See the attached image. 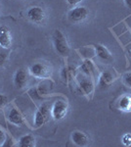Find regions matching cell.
Masks as SVG:
<instances>
[{"label":"cell","mask_w":131,"mask_h":147,"mask_svg":"<svg viewBox=\"0 0 131 147\" xmlns=\"http://www.w3.org/2000/svg\"><path fill=\"white\" fill-rule=\"evenodd\" d=\"M52 40H53V45L55 51L62 57L69 56L71 51L70 45H69L67 36L63 34V32L60 30H55L52 35Z\"/></svg>","instance_id":"cell-1"},{"label":"cell","mask_w":131,"mask_h":147,"mask_svg":"<svg viewBox=\"0 0 131 147\" xmlns=\"http://www.w3.org/2000/svg\"><path fill=\"white\" fill-rule=\"evenodd\" d=\"M78 88H79L80 92L83 94V95H92L93 92H94V82L91 78L87 77V78H83V79L80 80L79 84H78Z\"/></svg>","instance_id":"cell-11"},{"label":"cell","mask_w":131,"mask_h":147,"mask_svg":"<svg viewBox=\"0 0 131 147\" xmlns=\"http://www.w3.org/2000/svg\"><path fill=\"white\" fill-rule=\"evenodd\" d=\"M69 112V104L66 100L59 99L54 102L51 108V117L55 121H62Z\"/></svg>","instance_id":"cell-3"},{"label":"cell","mask_w":131,"mask_h":147,"mask_svg":"<svg viewBox=\"0 0 131 147\" xmlns=\"http://www.w3.org/2000/svg\"><path fill=\"white\" fill-rule=\"evenodd\" d=\"M116 108L123 113H131V94H122L116 101Z\"/></svg>","instance_id":"cell-12"},{"label":"cell","mask_w":131,"mask_h":147,"mask_svg":"<svg viewBox=\"0 0 131 147\" xmlns=\"http://www.w3.org/2000/svg\"><path fill=\"white\" fill-rule=\"evenodd\" d=\"M71 141L75 145L79 147L87 146L90 143L89 136L81 130H75L71 132Z\"/></svg>","instance_id":"cell-10"},{"label":"cell","mask_w":131,"mask_h":147,"mask_svg":"<svg viewBox=\"0 0 131 147\" xmlns=\"http://www.w3.org/2000/svg\"><path fill=\"white\" fill-rule=\"evenodd\" d=\"M27 17L35 25H43L46 22V12L40 6H32L27 11Z\"/></svg>","instance_id":"cell-4"},{"label":"cell","mask_w":131,"mask_h":147,"mask_svg":"<svg viewBox=\"0 0 131 147\" xmlns=\"http://www.w3.org/2000/svg\"><path fill=\"white\" fill-rule=\"evenodd\" d=\"M8 121L11 123V124L15 125H17V127L22 125H24V123H25L24 116L17 108H12L11 110L9 111Z\"/></svg>","instance_id":"cell-14"},{"label":"cell","mask_w":131,"mask_h":147,"mask_svg":"<svg viewBox=\"0 0 131 147\" xmlns=\"http://www.w3.org/2000/svg\"><path fill=\"white\" fill-rule=\"evenodd\" d=\"M75 74H77V69L71 67V66H66L61 71V78L64 82L68 84L73 79H75Z\"/></svg>","instance_id":"cell-16"},{"label":"cell","mask_w":131,"mask_h":147,"mask_svg":"<svg viewBox=\"0 0 131 147\" xmlns=\"http://www.w3.org/2000/svg\"><path fill=\"white\" fill-rule=\"evenodd\" d=\"M8 60V54L3 53V52H0V67L4 66Z\"/></svg>","instance_id":"cell-20"},{"label":"cell","mask_w":131,"mask_h":147,"mask_svg":"<svg viewBox=\"0 0 131 147\" xmlns=\"http://www.w3.org/2000/svg\"><path fill=\"white\" fill-rule=\"evenodd\" d=\"M6 138H7V136H6L5 132H4V130H2L0 129V146L4 145V143H5V141H6Z\"/></svg>","instance_id":"cell-21"},{"label":"cell","mask_w":131,"mask_h":147,"mask_svg":"<svg viewBox=\"0 0 131 147\" xmlns=\"http://www.w3.org/2000/svg\"><path fill=\"white\" fill-rule=\"evenodd\" d=\"M14 85L17 89H22L28 84V75L25 69H18L14 75Z\"/></svg>","instance_id":"cell-8"},{"label":"cell","mask_w":131,"mask_h":147,"mask_svg":"<svg viewBox=\"0 0 131 147\" xmlns=\"http://www.w3.org/2000/svg\"><path fill=\"white\" fill-rule=\"evenodd\" d=\"M95 51H96V55L98 56V58L104 63L110 64L114 62V56L112 52L109 50L108 47L103 44H97L95 46Z\"/></svg>","instance_id":"cell-9"},{"label":"cell","mask_w":131,"mask_h":147,"mask_svg":"<svg viewBox=\"0 0 131 147\" xmlns=\"http://www.w3.org/2000/svg\"><path fill=\"white\" fill-rule=\"evenodd\" d=\"M30 73L34 78L40 80H48L52 76L53 69L48 62L40 61V62L33 63L30 67Z\"/></svg>","instance_id":"cell-2"},{"label":"cell","mask_w":131,"mask_h":147,"mask_svg":"<svg viewBox=\"0 0 131 147\" xmlns=\"http://www.w3.org/2000/svg\"><path fill=\"white\" fill-rule=\"evenodd\" d=\"M68 19L69 21L71 23L78 24L82 23L83 21H85L89 16V11L86 7L84 6H77L73 7V9H71L68 12Z\"/></svg>","instance_id":"cell-5"},{"label":"cell","mask_w":131,"mask_h":147,"mask_svg":"<svg viewBox=\"0 0 131 147\" xmlns=\"http://www.w3.org/2000/svg\"><path fill=\"white\" fill-rule=\"evenodd\" d=\"M20 147H33L35 146V137L32 134H25L19 139Z\"/></svg>","instance_id":"cell-17"},{"label":"cell","mask_w":131,"mask_h":147,"mask_svg":"<svg viewBox=\"0 0 131 147\" xmlns=\"http://www.w3.org/2000/svg\"><path fill=\"white\" fill-rule=\"evenodd\" d=\"M79 69L82 71V73L84 74L85 76H87V77H89V78L94 77L95 73H96V71H97V68H96V66H95V64L93 63V61L90 60V59H85L82 62Z\"/></svg>","instance_id":"cell-15"},{"label":"cell","mask_w":131,"mask_h":147,"mask_svg":"<svg viewBox=\"0 0 131 147\" xmlns=\"http://www.w3.org/2000/svg\"><path fill=\"white\" fill-rule=\"evenodd\" d=\"M118 74L115 70L108 69V70H104L101 73L98 80V86L101 89H106L111 86L112 84L115 82V80L118 79Z\"/></svg>","instance_id":"cell-6"},{"label":"cell","mask_w":131,"mask_h":147,"mask_svg":"<svg viewBox=\"0 0 131 147\" xmlns=\"http://www.w3.org/2000/svg\"><path fill=\"white\" fill-rule=\"evenodd\" d=\"M121 142L124 146H131V134L127 132V134H123L121 137Z\"/></svg>","instance_id":"cell-19"},{"label":"cell","mask_w":131,"mask_h":147,"mask_svg":"<svg viewBox=\"0 0 131 147\" xmlns=\"http://www.w3.org/2000/svg\"><path fill=\"white\" fill-rule=\"evenodd\" d=\"M66 1L68 2V4H70V5L75 6V5H77V4L80 3L82 0H66Z\"/></svg>","instance_id":"cell-23"},{"label":"cell","mask_w":131,"mask_h":147,"mask_svg":"<svg viewBox=\"0 0 131 147\" xmlns=\"http://www.w3.org/2000/svg\"><path fill=\"white\" fill-rule=\"evenodd\" d=\"M124 3L126 7H128V8L131 9V0H124Z\"/></svg>","instance_id":"cell-24"},{"label":"cell","mask_w":131,"mask_h":147,"mask_svg":"<svg viewBox=\"0 0 131 147\" xmlns=\"http://www.w3.org/2000/svg\"><path fill=\"white\" fill-rule=\"evenodd\" d=\"M50 110L49 106L46 103H43L39 106V108L37 109V111L35 112L34 115V127H40L42 125H44L50 119Z\"/></svg>","instance_id":"cell-7"},{"label":"cell","mask_w":131,"mask_h":147,"mask_svg":"<svg viewBox=\"0 0 131 147\" xmlns=\"http://www.w3.org/2000/svg\"><path fill=\"white\" fill-rule=\"evenodd\" d=\"M7 101H8V98H7V96L4 95V94L0 93V108L3 107V106L7 103Z\"/></svg>","instance_id":"cell-22"},{"label":"cell","mask_w":131,"mask_h":147,"mask_svg":"<svg viewBox=\"0 0 131 147\" xmlns=\"http://www.w3.org/2000/svg\"><path fill=\"white\" fill-rule=\"evenodd\" d=\"M0 46L5 49L12 46V34L8 28L5 26L0 27Z\"/></svg>","instance_id":"cell-13"},{"label":"cell","mask_w":131,"mask_h":147,"mask_svg":"<svg viewBox=\"0 0 131 147\" xmlns=\"http://www.w3.org/2000/svg\"><path fill=\"white\" fill-rule=\"evenodd\" d=\"M121 80L125 86H127L128 88H131V71L126 72L121 76Z\"/></svg>","instance_id":"cell-18"}]
</instances>
